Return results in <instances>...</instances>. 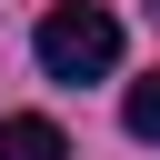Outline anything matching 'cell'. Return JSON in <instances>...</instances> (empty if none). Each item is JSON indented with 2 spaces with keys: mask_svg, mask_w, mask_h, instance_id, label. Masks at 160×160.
Instances as JSON below:
<instances>
[{
  "mask_svg": "<svg viewBox=\"0 0 160 160\" xmlns=\"http://www.w3.org/2000/svg\"><path fill=\"white\" fill-rule=\"evenodd\" d=\"M120 120H130V140H160V70H150V80H130Z\"/></svg>",
  "mask_w": 160,
  "mask_h": 160,
  "instance_id": "obj_3",
  "label": "cell"
},
{
  "mask_svg": "<svg viewBox=\"0 0 160 160\" xmlns=\"http://www.w3.org/2000/svg\"><path fill=\"white\" fill-rule=\"evenodd\" d=\"M30 50H40V70H50L60 90H90V80L120 70V20H110L100 0H60V10L30 30Z\"/></svg>",
  "mask_w": 160,
  "mask_h": 160,
  "instance_id": "obj_1",
  "label": "cell"
},
{
  "mask_svg": "<svg viewBox=\"0 0 160 160\" xmlns=\"http://www.w3.org/2000/svg\"><path fill=\"white\" fill-rule=\"evenodd\" d=\"M150 20H160V0H150Z\"/></svg>",
  "mask_w": 160,
  "mask_h": 160,
  "instance_id": "obj_4",
  "label": "cell"
},
{
  "mask_svg": "<svg viewBox=\"0 0 160 160\" xmlns=\"http://www.w3.org/2000/svg\"><path fill=\"white\" fill-rule=\"evenodd\" d=\"M0 160H70V130L40 120V110H10L0 120Z\"/></svg>",
  "mask_w": 160,
  "mask_h": 160,
  "instance_id": "obj_2",
  "label": "cell"
}]
</instances>
